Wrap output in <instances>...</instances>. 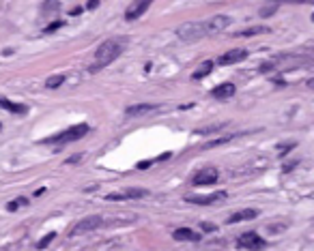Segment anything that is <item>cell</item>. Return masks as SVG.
Returning <instances> with one entry per match:
<instances>
[{
  "mask_svg": "<svg viewBox=\"0 0 314 251\" xmlns=\"http://www.w3.org/2000/svg\"><path fill=\"white\" fill-rule=\"evenodd\" d=\"M123 41H116V39H110V41H103L97 52H95V67L93 69H101L108 67L110 62H114L120 54H123Z\"/></svg>",
  "mask_w": 314,
  "mask_h": 251,
  "instance_id": "1",
  "label": "cell"
},
{
  "mask_svg": "<svg viewBox=\"0 0 314 251\" xmlns=\"http://www.w3.org/2000/svg\"><path fill=\"white\" fill-rule=\"evenodd\" d=\"M176 37L181 39L185 43H196L200 41L203 37H209L207 35V28H205V22H185L176 28Z\"/></svg>",
  "mask_w": 314,
  "mask_h": 251,
  "instance_id": "2",
  "label": "cell"
},
{
  "mask_svg": "<svg viewBox=\"0 0 314 251\" xmlns=\"http://www.w3.org/2000/svg\"><path fill=\"white\" fill-rule=\"evenodd\" d=\"M88 131H91V127H88V125H74V127L65 129V131H60V133H56L52 137H47L43 144H71V142L82 140Z\"/></svg>",
  "mask_w": 314,
  "mask_h": 251,
  "instance_id": "3",
  "label": "cell"
},
{
  "mask_svg": "<svg viewBox=\"0 0 314 251\" xmlns=\"http://www.w3.org/2000/svg\"><path fill=\"white\" fill-rule=\"evenodd\" d=\"M101 223H103L101 215H88V217H84L82 221H78V223L74 225V230H71V236H80V234L93 232V230H97Z\"/></svg>",
  "mask_w": 314,
  "mask_h": 251,
  "instance_id": "4",
  "label": "cell"
},
{
  "mask_svg": "<svg viewBox=\"0 0 314 251\" xmlns=\"http://www.w3.org/2000/svg\"><path fill=\"white\" fill-rule=\"evenodd\" d=\"M237 245L241 249H249V251H261L267 247V242H265L259 234L256 232H245V234H241V236L237 238Z\"/></svg>",
  "mask_w": 314,
  "mask_h": 251,
  "instance_id": "5",
  "label": "cell"
},
{
  "mask_svg": "<svg viewBox=\"0 0 314 251\" xmlns=\"http://www.w3.org/2000/svg\"><path fill=\"white\" fill-rule=\"evenodd\" d=\"M153 3H155V0H134V3L127 7V11H125V20L127 22H134V20L142 18Z\"/></svg>",
  "mask_w": 314,
  "mask_h": 251,
  "instance_id": "6",
  "label": "cell"
},
{
  "mask_svg": "<svg viewBox=\"0 0 314 251\" xmlns=\"http://www.w3.org/2000/svg\"><path fill=\"white\" fill-rule=\"evenodd\" d=\"M232 24V20L228 18V15H213L211 20L205 22V28H207V35H217V32L226 30L228 26Z\"/></svg>",
  "mask_w": 314,
  "mask_h": 251,
  "instance_id": "7",
  "label": "cell"
},
{
  "mask_svg": "<svg viewBox=\"0 0 314 251\" xmlns=\"http://www.w3.org/2000/svg\"><path fill=\"white\" fill-rule=\"evenodd\" d=\"M217 178H220V174H217L215 168H205L192 176V185H196V187H200V185H213L217 183Z\"/></svg>",
  "mask_w": 314,
  "mask_h": 251,
  "instance_id": "8",
  "label": "cell"
},
{
  "mask_svg": "<svg viewBox=\"0 0 314 251\" xmlns=\"http://www.w3.org/2000/svg\"><path fill=\"white\" fill-rule=\"evenodd\" d=\"M247 58V50H243V47H237V50H230L226 54H222L220 58H217V64L220 67H228V64H237L241 60Z\"/></svg>",
  "mask_w": 314,
  "mask_h": 251,
  "instance_id": "9",
  "label": "cell"
},
{
  "mask_svg": "<svg viewBox=\"0 0 314 251\" xmlns=\"http://www.w3.org/2000/svg\"><path fill=\"white\" fill-rule=\"evenodd\" d=\"M226 198V193L224 191H217V193H211V196H187L185 198V202H190V204H200V206H205V204H215V202H220Z\"/></svg>",
  "mask_w": 314,
  "mask_h": 251,
  "instance_id": "10",
  "label": "cell"
},
{
  "mask_svg": "<svg viewBox=\"0 0 314 251\" xmlns=\"http://www.w3.org/2000/svg\"><path fill=\"white\" fill-rule=\"evenodd\" d=\"M259 217V210L254 208H245V210H239V213H232L228 217V223H239V221H249V219H256Z\"/></svg>",
  "mask_w": 314,
  "mask_h": 251,
  "instance_id": "11",
  "label": "cell"
},
{
  "mask_svg": "<svg viewBox=\"0 0 314 251\" xmlns=\"http://www.w3.org/2000/svg\"><path fill=\"white\" fill-rule=\"evenodd\" d=\"M235 84H230V82H226V84H220V86H215L213 91H211V95L215 97V99H230L232 95H235Z\"/></svg>",
  "mask_w": 314,
  "mask_h": 251,
  "instance_id": "12",
  "label": "cell"
},
{
  "mask_svg": "<svg viewBox=\"0 0 314 251\" xmlns=\"http://www.w3.org/2000/svg\"><path fill=\"white\" fill-rule=\"evenodd\" d=\"M0 108L7 110V112H13V114H26V112H28L26 105L13 103V101H9V99H5V97H0Z\"/></svg>",
  "mask_w": 314,
  "mask_h": 251,
  "instance_id": "13",
  "label": "cell"
},
{
  "mask_svg": "<svg viewBox=\"0 0 314 251\" xmlns=\"http://www.w3.org/2000/svg\"><path fill=\"white\" fill-rule=\"evenodd\" d=\"M174 240H192V242H196L200 240V234L194 232V230H190V228H179V230H174Z\"/></svg>",
  "mask_w": 314,
  "mask_h": 251,
  "instance_id": "14",
  "label": "cell"
},
{
  "mask_svg": "<svg viewBox=\"0 0 314 251\" xmlns=\"http://www.w3.org/2000/svg\"><path fill=\"white\" fill-rule=\"evenodd\" d=\"M151 110H155V108L149 105V103H142V105H132V108H127L125 114L127 116H140V114H147V112H151Z\"/></svg>",
  "mask_w": 314,
  "mask_h": 251,
  "instance_id": "15",
  "label": "cell"
},
{
  "mask_svg": "<svg viewBox=\"0 0 314 251\" xmlns=\"http://www.w3.org/2000/svg\"><path fill=\"white\" fill-rule=\"evenodd\" d=\"M211 69H213V62L207 60V62H203V64H200V67L194 71V75H192V77H194V79H203V77H207L209 73H211Z\"/></svg>",
  "mask_w": 314,
  "mask_h": 251,
  "instance_id": "16",
  "label": "cell"
},
{
  "mask_svg": "<svg viewBox=\"0 0 314 251\" xmlns=\"http://www.w3.org/2000/svg\"><path fill=\"white\" fill-rule=\"evenodd\" d=\"M123 196H125V200H138V198L149 196V191L147 189H127Z\"/></svg>",
  "mask_w": 314,
  "mask_h": 251,
  "instance_id": "17",
  "label": "cell"
},
{
  "mask_svg": "<svg viewBox=\"0 0 314 251\" xmlns=\"http://www.w3.org/2000/svg\"><path fill=\"white\" fill-rule=\"evenodd\" d=\"M62 82H65V75H52L50 79H47V82H45V88H50V91H56V88H58V86H62Z\"/></svg>",
  "mask_w": 314,
  "mask_h": 251,
  "instance_id": "18",
  "label": "cell"
},
{
  "mask_svg": "<svg viewBox=\"0 0 314 251\" xmlns=\"http://www.w3.org/2000/svg\"><path fill=\"white\" fill-rule=\"evenodd\" d=\"M269 28H265V26H254V28H245V30H241L239 35L241 37H252V35H261V32H267Z\"/></svg>",
  "mask_w": 314,
  "mask_h": 251,
  "instance_id": "19",
  "label": "cell"
},
{
  "mask_svg": "<svg viewBox=\"0 0 314 251\" xmlns=\"http://www.w3.org/2000/svg\"><path fill=\"white\" fill-rule=\"evenodd\" d=\"M26 204H28V200H26V198H20V200H11L9 204H7V210H11V213H13V210H18L20 206H26Z\"/></svg>",
  "mask_w": 314,
  "mask_h": 251,
  "instance_id": "20",
  "label": "cell"
},
{
  "mask_svg": "<svg viewBox=\"0 0 314 251\" xmlns=\"http://www.w3.org/2000/svg\"><path fill=\"white\" fill-rule=\"evenodd\" d=\"M56 238V232H50V234H45V236L41 238V240H39L37 242V249H45L47 245H50V242Z\"/></svg>",
  "mask_w": 314,
  "mask_h": 251,
  "instance_id": "21",
  "label": "cell"
},
{
  "mask_svg": "<svg viewBox=\"0 0 314 251\" xmlns=\"http://www.w3.org/2000/svg\"><path fill=\"white\" fill-rule=\"evenodd\" d=\"M65 26V22H52V26H45V32H54V30H58V28H62Z\"/></svg>",
  "mask_w": 314,
  "mask_h": 251,
  "instance_id": "22",
  "label": "cell"
},
{
  "mask_svg": "<svg viewBox=\"0 0 314 251\" xmlns=\"http://www.w3.org/2000/svg\"><path fill=\"white\" fill-rule=\"evenodd\" d=\"M58 9V3H56V0H47L45 3V11H56Z\"/></svg>",
  "mask_w": 314,
  "mask_h": 251,
  "instance_id": "23",
  "label": "cell"
},
{
  "mask_svg": "<svg viewBox=\"0 0 314 251\" xmlns=\"http://www.w3.org/2000/svg\"><path fill=\"white\" fill-rule=\"evenodd\" d=\"M200 228H203L205 232H213V230H215V225H211V223H205V221H203V223H200Z\"/></svg>",
  "mask_w": 314,
  "mask_h": 251,
  "instance_id": "24",
  "label": "cell"
},
{
  "mask_svg": "<svg viewBox=\"0 0 314 251\" xmlns=\"http://www.w3.org/2000/svg\"><path fill=\"white\" fill-rule=\"evenodd\" d=\"M151 163H155V161H140V163H138V170H147Z\"/></svg>",
  "mask_w": 314,
  "mask_h": 251,
  "instance_id": "25",
  "label": "cell"
},
{
  "mask_svg": "<svg viewBox=\"0 0 314 251\" xmlns=\"http://www.w3.org/2000/svg\"><path fill=\"white\" fill-rule=\"evenodd\" d=\"M97 5H99V0H91V3H88V7H86V9H97Z\"/></svg>",
  "mask_w": 314,
  "mask_h": 251,
  "instance_id": "26",
  "label": "cell"
},
{
  "mask_svg": "<svg viewBox=\"0 0 314 251\" xmlns=\"http://www.w3.org/2000/svg\"><path fill=\"white\" fill-rule=\"evenodd\" d=\"M295 165H297V161H293V163H286V165H284V168H282V170H284V172H288V170H293Z\"/></svg>",
  "mask_w": 314,
  "mask_h": 251,
  "instance_id": "27",
  "label": "cell"
},
{
  "mask_svg": "<svg viewBox=\"0 0 314 251\" xmlns=\"http://www.w3.org/2000/svg\"><path fill=\"white\" fill-rule=\"evenodd\" d=\"M284 3H305V0H284Z\"/></svg>",
  "mask_w": 314,
  "mask_h": 251,
  "instance_id": "28",
  "label": "cell"
},
{
  "mask_svg": "<svg viewBox=\"0 0 314 251\" xmlns=\"http://www.w3.org/2000/svg\"><path fill=\"white\" fill-rule=\"evenodd\" d=\"M308 86H310V88H314V77H312V79H310V82H308Z\"/></svg>",
  "mask_w": 314,
  "mask_h": 251,
  "instance_id": "29",
  "label": "cell"
},
{
  "mask_svg": "<svg viewBox=\"0 0 314 251\" xmlns=\"http://www.w3.org/2000/svg\"><path fill=\"white\" fill-rule=\"evenodd\" d=\"M312 22H314V15H312Z\"/></svg>",
  "mask_w": 314,
  "mask_h": 251,
  "instance_id": "30",
  "label": "cell"
},
{
  "mask_svg": "<svg viewBox=\"0 0 314 251\" xmlns=\"http://www.w3.org/2000/svg\"><path fill=\"white\" fill-rule=\"evenodd\" d=\"M312 3H314V0H312Z\"/></svg>",
  "mask_w": 314,
  "mask_h": 251,
  "instance_id": "31",
  "label": "cell"
}]
</instances>
